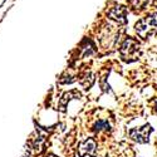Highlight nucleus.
<instances>
[{
    "instance_id": "nucleus-5",
    "label": "nucleus",
    "mask_w": 157,
    "mask_h": 157,
    "mask_svg": "<svg viewBox=\"0 0 157 157\" xmlns=\"http://www.w3.org/2000/svg\"><path fill=\"white\" fill-rule=\"evenodd\" d=\"M126 14H127V10H126L124 6H114L107 13L108 18H111L114 21H117L118 24H126L127 23Z\"/></svg>"
},
{
    "instance_id": "nucleus-6",
    "label": "nucleus",
    "mask_w": 157,
    "mask_h": 157,
    "mask_svg": "<svg viewBox=\"0 0 157 157\" xmlns=\"http://www.w3.org/2000/svg\"><path fill=\"white\" fill-rule=\"evenodd\" d=\"M81 97V93L78 92V90H69V92L64 93L62 96V98L59 99V111L60 112H65V107H67V104L73 99V98H79Z\"/></svg>"
},
{
    "instance_id": "nucleus-8",
    "label": "nucleus",
    "mask_w": 157,
    "mask_h": 157,
    "mask_svg": "<svg viewBox=\"0 0 157 157\" xmlns=\"http://www.w3.org/2000/svg\"><path fill=\"white\" fill-rule=\"evenodd\" d=\"M148 0H129V5L136 10H141L145 9V6L147 5Z\"/></svg>"
},
{
    "instance_id": "nucleus-3",
    "label": "nucleus",
    "mask_w": 157,
    "mask_h": 157,
    "mask_svg": "<svg viewBox=\"0 0 157 157\" xmlns=\"http://www.w3.org/2000/svg\"><path fill=\"white\" fill-rule=\"evenodd\" d=\"M153 131L151 124L146 123L145 126H142L141 128H135L129 131V137L132 138L135 142L138 143H147L150 141V135Z\"/></svg>"
},
{
    "instance_id": "nucleus-2",
    "label": "nucleus",
    "mask_w": 157,
    "mask_h": 157,
    "mask_svg": "<svg viewBox=\"0 0 157 157\" xmlns=\"http://www.w3.org/2000/svg\"><path fill=\"white\" fill-rule=\"evenodd\" d=\"M156 29H157V13L147 15L146 18L141 19L136 24V32L143 39H147L150 35H152Z\"/></svg>"
},
{
    "instance_id": "nucleus-10",
    "label": "nucleus",
    "mask_w": 157,
    "mask_h": 157,
    "mask_svg": "<svg viewBox=\"0 0 157 157\" xmlns=\"http://www.w3.org/2000/svg\"><path fill=\"white\" fill-rule=\"evenodd\" d=\"M47 157H57V156H54V155H49V156H47Z\"/></svg>"
},
{
    "instance_id": "nucleus-1",
    "label": "nucleus",
    "mask_w": 157,
    "mask_h": 157,
    "mask_svg": "<svg viewBox=\"0 0 157 157\" xmlns=\"http://www.w3.org/2000/svg\"><path fill=\"white\" fill-rule=\"evenodd\" d=\"M120 53H121V58L127 63L137 60L141 56L140 42L133 38H127L121 45Z\"/></svg>"
},
{
    "instance_id": "nucleus-7",
    "label": "nucleus",
    "mask_w": 157,
    "mask_h": 157,
    "mask_svg": "<svg viewBox=\"0 0 157 157\" xmlns=\"http://www.w3.org/2000/svg\"><path fill=\"white\" fill-rule=\"evenodd\" d=\"M111 126L107 121H98L94 126H93V131L94 132H101V131H109Z\"/></svg>"
},
{
    "instance_id": "nucleus-9",
    "label": "nucleus",
    "mask_w": 157,
    "mask_h": 157,
    "mask_svg": "<svg viewBox=\"0 0 157 157\" xmlns=\"http://www.w3.org/2000/svg\"><path fill=\"white\" fill-rule=\"evenodd\" d=\"M155 112L157 113V99L155 101Z\"/></svg>"
},
{
    "instance_id": "nucleus-4",
    "label": "nucleus",
    "mask_w": 157,
    "mask_h": 157,
    "mask_svg": "<svg viewBox=\"0 0 157 157\" xmlns=\"http://www.w3.org/2000/svg\"><path fill=\"white\" fill-rule=\"evenodd\" d=\"M96 150H97V143L93 138H87L86 141H83L79 147H78V153L79 157H84V156H94L96 155Z\"/></svg>"
}]
</instances>
